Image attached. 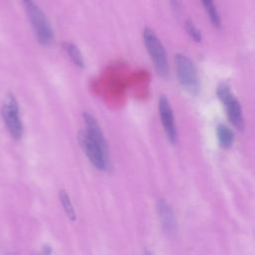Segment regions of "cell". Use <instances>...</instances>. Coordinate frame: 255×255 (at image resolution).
<instances>
[{"label":"cell","mask_w":255,"mask_h":255,"mask_svg":"<svg viewBox=\"0 0 255 255\" xmlns=\"http://www.w3.org/2000/svg\"><path fill=\"white\" fill-rule=\"evenodd\" d=\"M84 128L78 133L80 145L90 162L98 169L106 171L110 167L109 146L96 118L88 112L83 113Z\"/></svg>","instance_id":"1"},{"label":"cell","mask_w":255,"mask_h":255,"mask_svg":"<svg viewBox=\"0 0 255 255\" xmlns=\"http://www.w3.org/2000/svg\"><path fill=\"white\" fill-rule=\"evenodd\" d=\"M23 5L38 42L42 46H50L55 35L45 13L33 0H23Z\"/></svg>","instance_id":"2"},{"label":"cell","mask_w":255,"mask_h":255,"mask_svg":"<svg viewBox=\"0 0 255 255\" xmlns=\"http://www.w3.org/2000/svg\"><path fill=\"white\" fill-rule=\"evenodd\" d=\"M142 39L156 73L160 77H166L168 75L167 57L165 49L157 35L151 28L145 27L142 31Z\"/></svg>","instance_id":"3"},{"label":"cell","mask_w":255,"mask_h":255,"mask_svg":"<svg viewBox=\"0 0 255 255\" xmlns=\"http://www.w3.org/2000/svg\"><path fill=\"white\" fill-rule=\"evenodd\" d=\"M1 117L10 135L19 140L24 133V126L20 117L19 105L12 93H7L1 107Z\"/></svg>","instance_id":"4"},{"label":"cell","mask_w":255,"mask_h":255,"mask_svg":"<svg viewBox=\"0 0 255 255\" xmlns=\"http://www.w3.org/2000/svg\"><path fill=\"white\" fill-rule=\"evenodd\" d=\"M174 63L180 86L191 95L198 94L199 78L193 62L183 54H176L174 56Z\"/></svg>","instance_id":"5"},{"label":"cell","mask_w":255,"mask_h":255,"mask_svg":"<svg viewBox=\"0 0 255 255\" xmlns=\"http://www.w3.org/2000/svg\"><path fill=\"white\" fill-rule=\"evenodd\" d=\"M216 94L220 102L225 106L226 114L230 123L238 130L242 131L244 129V119L241 106L237 99L233 96L230 87L225 83H221L216 89Z\"/></svg>","instance_id":"6"},{"label":"cell","mask_w":255,"mask_h":255,"mask_svg":"<svg viewBox=\"0 0 255 255\" xmlns=\"http://www.w3.org/2000/svg\"><path fill=\"white\" fill-rule=\"evenodd\" d=\"M158 113L167 139L171 143H175L177 141V129L174 122L173 112L167 98L163 95L158 99Z\"/></svg>","instance_id":"7"},{"label":"cell","mask_w":255,"mask_h":255,"mask_svg":"<svg viewBox=\"0 0 255 255\" xmlns=\"http://www.w3.org/2000/svg\"><path fill=\"white\" fill-rule=\"evenodd\" d=\"M157 212L162 228L167 233L174 232L176 228V221L171 206L164 200L159 199L157 202Z\"/></svg>","instance_id":"8"},{"label":"cell","mask_w":255,"mask_h":255,"mask_svg":"<svg viewBox=\"0 0 255 255\" xmlns=\"http://www.w3.org/2000/svg\"><path fill=\"white\" fill-rule=\"evenodd\" d=\"M62 48L75 66H77L80 69H83L85 67V60L82 55V52L75 43L65 41L62 43Z\"/></svg>","instance_id":"9"},{"label":"cell","mask_w":255,"mask_h":255,"mask_svg":"<svg viewBox=\"0 0 255 255\" xmlns=\"http://www.w3.org/2000/svg\"><path fill=\"white\" fill-rule=\"evenodd\" d=\"M218 141L223 148H229L234 140V134L232 130L225 125H219L216 128Z\"/></svg>","instance_id":"10"},{"label":"cell","mask_w":255,"mask_h":255,"mask_svg":"<svg viewBox=\"0 0 255 255\" xmlns=\"http://www.w3.org/2000/svg\"><path fill=\"white\" fill-rule=\"evenodd\" d=\"M59 199L61 201L63 209H64L66 215L68 216V218H70V220H72V221L76 220V212H75V209H74L73 204L71 202L70 196L66 192V190L61 189L59 191Z\"/></svg>","instance_id":"11"},{"label":"cell","mask_w":255,"mask_h":255,"mask_svg":"<svg viewBox=\"0 0 255 255\" xmlns=\"http://www.w3.org/2000/svg\"><path fill=\"white\" fill-rule=\"evenodd\" d=\"M201 3L209 16L211 23L215 27H219L220 26V16H219V13L214 5V1L213 0H201Z\"/></svg>","instance_id":"12"},{"label":"cell","mask_w":255,"mask_h":255,"mask_svg":"<svg viewBox=\"0 0 255 255\" xmlns=\"http://www.w3.org/2000/svg\"><path fill=\"white\" fill-rule=\"evenodd\" d=\"M184 27H185V31L186 33L189 35V37L196 43L201 42V33L200 31L196 28V26L194 25V23L187 19L184 23Z\"/></svg>","instance_id":"13"},{"label":"cell","mask_w":255,"mask_h":255,"mask_svg":"<svg viewBox=\"0 0 255 255\" xmlns=\"http://www.w3.org/2000/svg\"><path fill=\"white\" fill-rule=\"evenodd\" d=\"M51 253H52V248L48 245H45V246H43L41 251L36 255H51Z\"/></svg>","instance_id":"14"},{"label":"cell","mask_w":255,"mask_h":255,"mask_svg":"<svg viewBox=\"0 0 255 255\" xmlns=\"http://www.w3.org/2000/svg\"><path fill=\"white\" fill-rule=\"evenodd\" d=\"M8 255H18V254L17 253H9Z\"/></svg>","instance_id":"15"},{"label":"cell","mask_w":255,"mask_h":255,"mask_svg":"<svg viewBox=\"0 0 255 255\" xmlns=\"http://www.w3.org/2000/svg\"><path fill=\"white\" fill-rule=\"evenodd\" d=\"M146 255H147V254H146Z\"/></svg>","instance_id":"16"}]
</instances>
